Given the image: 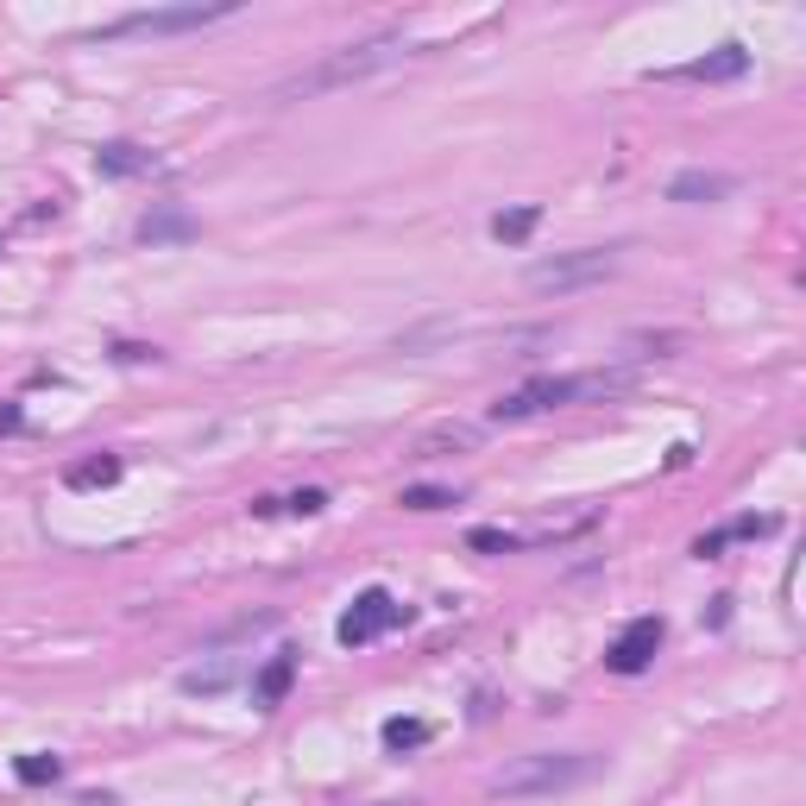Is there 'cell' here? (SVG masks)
<instances>
[{"label": "cell", "mask_w": 806, "mask_h": 806, "mask_svg": "<svg viewBox=\"0 0 806 806\" xmlns=\"http://www.w3.org/2000/svg\"><path fill=\"white\" fill-rule=\"evenodd\" d=\"M397 504H404V511H448V504H460V498H453L448 486H404Z\"/></svg>", "instance_id": "e0dca14e"}, {"label": "cell", "mask_w": 806, "mask_h": 806, "mask_svg": "<svg viewBox=\"0 0 806 806\" xmlns=\"http://www.w3.org/2000/svg\"><path fill=\"white\" fill-rule=\"evenodd\" d=\"M655 650H662V618H636V624H624V636L605 650V669L611 674H643L655 662Z\"/></svg>", "instance_id": "52a82bcc"}, {"label": "cell", "mask_w": 806, "mask_h": 806, "mask_svg": "<svg viewBox=\"0 0 806 806\" xmlns=\"http://www.w3.org/2000/svg\"><path fill=\"white\" fill-rule=\"evenodd\" d=\"M114 479H120L114 453H89L76 467H63V486H70V492H95V486H114Z\"/></svg>", "instance_id": "4fadbf2b"}, {"label": "cell", "mask_w": 806, "mask_h": 806, "mask_svg": "<svg viewBox=\"0 0 806 806\" xmlns=\"http://www.w3.org/2000/svg\"><path fill=\"white\" fill-rule=\"evenodd\" d=\"M422 744H429L422 718H385V749H422Z\"/></svg>", "instance_id": "2e32d148"}, {"label": "cell", "mask_w": 806, "mask_h": 806, "mask_svg": "<svg viewBox=\"0 0 806 806\" xmlns=\"http://www.w3.org/2000/svg\"><path fill=\"white\" fill-rule=\"evenodd\" d=\"M618 258H624V246H580V253H554V258H535L530 272V290H586V284H605L611 272H618Z\"/></svg>", "instance_id": "5b68a950"}, {"label": "cell", "mask_w": 806, "mask_h": 806, "mask_svg": "<svg viewBox=\"0 0 806 806\" xmlns=\"http://www.w3.org/2000/svg\"><path fill=\"white\" fill-rule=\"evenodd\" d=\"M290 687H296V650H277L272 662L253 674V706H258V712L284 706V700H290Z\"/></svg>", "instance_id": "ba28073f"}, {"label": "cell", "mask_w": 806, "mask_h": 806, "mask_svg": "<svg viewBox=\"0 0 806 806\" xmlns=\"http://www.w3.org/2000/svg\"><path fill=\"white\" fill-rule=\"evenodd\" d=\"M535 221H542V208H504V215H492V239L523 246V239L535 234Z\"/></svg>", "instance_id": "9a60e30c"}, {"label": "cell", "mask_w": 806, "mask_h": 806, "mask_svg": "<svg viewBox=\"0 0 806 806\" xmlns=\"http://www.w3.org/2000/svg\"><path fill=\"white\" fill-rule=\"evenodd\" d=\"M731 190H737V177H725V171H681L669 183V202H725Z\"/></svg>", "instance_id": "8fae6325"}, {"label": "cell", "mask_w": 806, "mask_h": 806, "mask_svg": "<svg viewBox=\"0 0 806 806\" xmlns=\"http://www.w3.org/2000/svg\"><path fill=\"white\" fill-rule=\"evenodd\" d=\"M744 70H749V51H744V44H718V51H706V58L681 63L674 76H687V82H737Z\"/></svg>", "instance_id": "9c48e42d"}, {"label": "cell", "mask_w": 806, "mask_h": 806, "mask_svg": "<svg viewBox=\"0 0 806 806\" xmlns=\"http://www.w3.org/2000/svg\"><path fill=\"white\" fill-rule=\"evenodd\" d=\"M467 549H479V554H511V549H523V535H511V530H472Z\"/></svg>", "instance_id": "ac0fdd59"}, {"label": "cell", "mask_w": 806, "mask_h": 806, "mask_svg": "<svg viewBox=\"0 0 806 806\" xmlns=\"http://www.w3.org/2000/svg\"><path fill=\"white\" fill-rule=\"evenodd\" d=\"M139 239L145 246H183V239H196V215L190 208H152L139 221Z\"/></svg>", "instance_id": "30bf717a"}, {"label": "cell", "mask_w": 806, "mask_h": 806, "mask_svg": "<svg viewBox=\"0 0 806 806\" xmlns=\"http://www.w3.org/2000/svg\"><path fill=\"white\" fill-rule=\"evenodd\" d=\"M58 775H63L58 756H20V782L25 787H44V782H58Z\"/></svg>", "instance_id": "d6986e66"}, {"label": "cell", "mask_w": 806, "mask_h": 806, "mask_svg": "<svg viewBox=\"0 0 806 806\" xmlns=\"http://www.w3.org/2000/svg\"><path fill=\"white\" fill-rule=\"evenodd\" d=\"M410 58V39L404 32H378V39H359V44H340V51H322L315 63L290 70V76L272 89V101H309V95H335L347 82H366L378 70Z\"/></svg>", "instance_id": "6da1fadb"}, {"label": "cell", "mask_w": 806, "mask_h": 806, "mask_svg": "<svg viewBox=\"0 0 806 806\" xmlns=\"http://www.w3.org/2000/svg\"><path fill=\"white\" fill-rule=\"evenodd\" d=\"M234 13V0H190V7H145V13H120L95 32V39H171V32H202Z\"/></svg>", "instance_id": "277c9868"}, {"label": "cell", "mask_w": 806, "mask_h": 806, "mask_svg": "<svg viewBox=\"0 0 806 806\" xmlns=\"http://www.w3.org/2000/svg\"><path fill=\"white\" fill-rule=\"evenodd\" d=\"M605 768V756L592 749H535V756H517L492 775V794H511V800H535V794H568V787L592 782Z\"/></svg>", "instance_id": "3957f363"}, {"label": "cell", "mask_w": 806, "mask_h": 806, "mask_svg": "<svg viewBox=\"0 0 806 806\" xmlns=\"http://www.w3.org/2000/svg\"><path fill=\"white\" fill-rule=\"evenodd\" d=\"M636 385V373H561V378H530L523 391L498 397L492 404V422H523V416H542V410H573V404H605V397H624Z\"/></svg>", "instance_id": "7a4b0ae2"}, {"label": "cell", "mask_w": 806, "mask_h": 806, "mask_svg": "<svg viewBox=\"0 0 806 806\" xmlns=\"http://www.w3.org/2000/svg\"><path fill=\"white\" fill-rule=\"evenodd\" d=\"M397 624H410V605H397L385 586H366L354 605H347V618L335 624V636L347 643V650H366V643H378V636L397 630Z\"/></svg>", "instance_id": "8992f818"}, {"label": "cell", "mask_w": 806, "mask_h": 806, "mask_svg": "<svg viewBox=\"0 0 806 806\" xmlns=\"http://www.w3.org/2000/svg\"><path fill=\"white\" fill-rule=\"evenodd\" d=\"M472 441H479L472 422H441V429H429L416 441V453H453V448H472Z\"/></svg>", "instance_id": "5bb4252c"}, {"label": "cell", "mask_w": 806, "mask_h": 806, "mask_svg": "<svg viewBox=\"0 0 806 806\" xmlns=\"http://www.w3.org/2000/svg\"><path fill=\"white\" fill-rule=\"evenodd\" d=\"M322 504H328V492H296V498H290V511H296V517H315Z\"/></svg>", "instance_id": "ffe728a7"}, {"label": "cell", "mask_w": 806, "mask_h": 806, "mask_svg": "<svg viewBox=\"0 0 806 806\" xmlns=\"http://www.w3.org/2000/svg\"><path fill=\"white\" fill-rule=\"evenodd\" d=\"M157 157L145 152V145H133V139H114V145H101L95 152V171L101 177H145Z\"/></svg>", "instance_id": "7c38bea8"}]
</instances>
